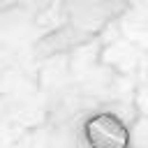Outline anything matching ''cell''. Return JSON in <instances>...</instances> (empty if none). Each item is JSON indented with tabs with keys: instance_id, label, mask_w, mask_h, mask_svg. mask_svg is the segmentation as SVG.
Instances as JSON below:
<instances>
[{
	"instance_id": "obj_1",
	"label": "cell",
	"mask_w": 148,
	"mask_h": 148,
	"mask_svg": "<svg viewBox=\"0 0 148 148\" xmlns=\"http://www.w3.org/2000/svg\"><path fill=\"white\" fill-rule=\"evenodd\" d=\"M83 136L90 148H130V132L113 113H95L83 125Z\"/></svg>"
}]
</instances>
